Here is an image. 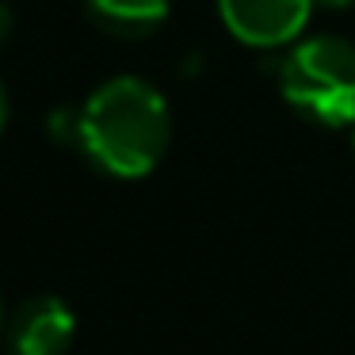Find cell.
<instances>
[{
	"instance_id": "6da1fadb",
	"label": "cell",
	"mask_w": 355,
	"mask_h": 355,
	"mask_svg": "<svg viewBox=\"0 0 355 355\" xmlns=\"http://www.w3.org/2000/svg\"><path fill=\"white\" fill-rule=\"evenodd\" d=\"M168 103L138 77H115L80 107L77 149L115 180H141L161 164L168 149Z\"/></svg>"
},
{
	"instance_id": "7a4b0ae2",
	"label": "cell",
	"mask_w": 355,
	"mask_h": 355,
	"mask_svg": "<svg viewBox=\"0 0 355 355\" xmlns=\"http://www.w3.org/2000/svg\"><path fill=\"white\" fill-rule=\"evenodd\" d=\"M283 100L317 126L355 123V46L336 35L294 42L279 62Z\"/></svg>"
},
{
	"instance_id": "3957f363",
	"label": "cell",
	"mask_w": 355,
	"mask_h": 355,
	"mask_svg": "<svg viewBox=\"0 0 355 355\" xmlns=\"http://www.w3.org/2000/svg\"><path fill=\"white\" fill-rule=\"evenodd\" d=\"M313 0H218V16L241 39L256 50H286L306 31Z\"/></svg>"
},
{
	"instance_id": "277c9868",
	"label": "cell",
	"mask_w": 355,
	"mask_h": 355,
	"mask_svg": "<svg viewBox=\"0 0 355 355\" xmlns=\"http://www.w3.org/2000/svg\"><path fill=\"white\" fill-rule=\"evenodd\" d=\"M77 332V317L54 294L27 298L8 321V355H65Z\"/></svg>"
},
{
	"instance_id": "5b68a950",
	"label": "cell",
	"mask_w": 355,
	"mask_h": 355,
	"mask_svg": "<svg viewBox=\"0 0 355 355\" xmlns=\"http://www.w3.org/2000/svg\"><path fill=\"white\" fill-rule=\"evenodd\" d=\"M88 12L103 31L141 39L168 19V0H88Z\"/></svg>"
},
{
	"instance_id": "8992f818",
	"label": "cell",
	"mask_w": 355,
	"mask_h": 355,
	"mask_svg": "<svg viewBox=\"0 0 355 355\" xmlns=\"http://www.w3.org/2000/svg\"><path fill=\"white\" fill-rule=\"evenodd\" d=\"M46 126L54 134V141H62V146H77L80 141V111H73V107H58L46 119Z\"/></svg>"
},
{
	"instance_id": "52a82bcc",
	"label": "cell",
	"mask_w": 355,
	"mask_h": 355,
	"mask_svg": "<svg viewBox=\"0 0 355 355\" xmlns=\"http://www.w3.org/2000/svg\"><path fill=\"white\" fill-rule=\"evenodd\" d=\"M8 31H12V12H8V4L0 0V46H4V39H8Z\"/></svg>"
},
{
	"instance_id": "ba28073f",
	"label": "cell",
	"mask_w": 355,
	"mask_h": 355,
	"mask_svg": "<svg viewBox=\"0 0 355 355\" xmlns=\"http://www.w3.org/2000/svg\"><path fill=\"white\" fill-rule=\"evenodd\" d=\"M4 123H8V100H4V88H0V130H4Z\"/></svg>"
},
{
	"instance_id": "9c48e42d",
	"label": "cell",
	"mask_w": 355,
	"mask_h": 355,
	"mask_svg": "<svg viewBox=\"0 0 355 355\" xmlns=\"http://www.w3.org/2000/svg\"><path fill=\"white\" fill-rule=\"evenodd\" d=\"M321 4H329V8H352L355 0H321Z\"/></svg>"
},
{
	"instance_id": "30bf717a",
	"label": "cell",
	"mask_w": 355,
	"mask_h": 355,
	"mask_svg": "<svg viewBox=\"0 0 355 355\" xmlns=\"http://www.w3.org/2000/svg\"><path fill=\"white\" fill-rule=\"evenodd\" d=\"M0 332H8V313H4V298H0Z\"/></svg>"
}]
</instances>
